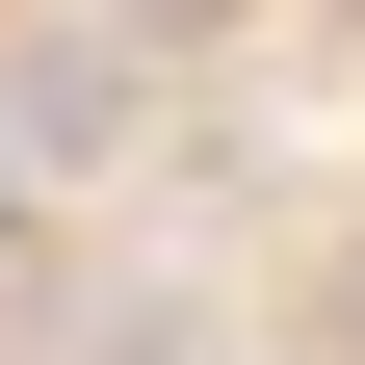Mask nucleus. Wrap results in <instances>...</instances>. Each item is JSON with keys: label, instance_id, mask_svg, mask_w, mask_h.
Instances as JSON below:
<instances>
[{"label": "nucleus", "instance_id": "2", "mask_svg": "<svg viewBox=\"0 0 365 365\" xmlns=\"http://www.w3.org/2000/svg\"><path fill=\"white\" fill-rule=\"evenodd\" d=\"M0 235H26V130H0Z\"/></svg>", "mask_w": 365, "mask_h": 365}, {"label": "nucleus", "instance_id": "1", "mask_svg": "<svg viewBox=\"0 0 365 365\" xmlns=\"http://www.w3.org/2000/svg\"><path fill=\"white\" fill-rule=\"evenodd\" d=\"M0 130H26V182H78V157L130 130V53H78V26H53V53H0Z\"/></svg>", "mask_w": 365, "mask_h": 365}, {"label": "nucleus", "instance_id": "3", "mask_svg": "<svg viewBox=\"0 0 365 365\" xmlns=\"http://www.w3.org/2000/svg\"><path fill=\"white\" fill-rule=\"evenodd\" d=\"M339 339H365V287H339Z\"/></svg>", "mask_w": 365, "mask_h": 365}]
</instances>
